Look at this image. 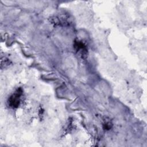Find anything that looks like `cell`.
Masks as SVG:
<instances>
[{
    "label": "cell",
    "instance_id": "7a4b0ae2",
    "mask_svg": "<svg viewBox=\"0 0 147 147\" xmlns=\"http://www.w3.org/2000/svg\"><path fill=\"white\" fill-rule=\"evenodd\" d=\"M74 47L76 49V51H80L81 49H85V46L83 44V43H82L80 41H76L74 44Z\"/></svg>",
    "mask_w": 147,
    "mask_h": 147
},
{
    "label": "cell",
    "instance_id": "6da1fadb",
    "mask_svg": "<svg viewBox=\"0 0 147 147\" xmlns=\"http://www.w3.org/2000/svg\"><path fill=\"white\" fill-rule=\"evenodd\" d=\"M22 93L21 88H18L16 91L8 99L9 106L12 108H17L20 103V98Z\"/></svg>",
    "mask_w": 147,
    "mask_h": 147
}]
</instances>
